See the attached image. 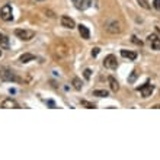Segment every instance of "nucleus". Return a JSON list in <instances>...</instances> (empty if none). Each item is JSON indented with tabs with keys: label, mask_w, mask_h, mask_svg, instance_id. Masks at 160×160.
Masks as SVG:
<instances>
[{
	"label": "nucleus",
	"mask_w": 160,
	"mask_h": 160,
	"mask_svg": "<svg viewBox=\"0 0 160 160\" xmlns=\"http://www.w3.org/2000/svg\"><path fill=\"white\" fill-rule=\"evenodd\" d=\"M0 106L4 108V109H19V108H21L19 103H18L15 99H12V98H6V99H3L2 103H0Z\"/></svg>",
	"instance_id": "3"
},
{
	"label": "nucleus",
	"mask_w": 160,
	"mask_h": 160,
	"mask_svg": "<svg viewBox=\"0 0 160 160\" xmlns=\"http://www.w3.org/2000/svg\"><path fill=\"white\" fill-rule=\"evenodd\" d=\"M61 25H63L64 28L73 29V28L76 26V23H74V21H73L72 18H68V16H61Z\"/></svg>",
	"instance_id": "9"
},
{
	"label": "nucleus",
	"mask_w": 160,
	"mask_h": 160,
	"mask_svg": "<svg viewBox=\"0 0 160 160\" xmlns=\"http://www.w3.org/2000/svg\"><path fill=\"white\" fill-rule=\"evenodd\" d=\"M72 83H73V88L76 89V90H80V89H82V80H80L79 77H73Z\"/></svg>",
	"instance_id": "17"
},
{
	"label": "nucleus",
	"mask_w": 160,
	"mask_h": 160,
	"mask_svg": "<svg viewBox=\"0 0 160 160\" xmlns=\"http://www.w3.org/2000/svg\"><path fill=\"white\" fill-rule=\"evenodd\" d=\"M34 60H35V55H34V54H29V52H26V54L21 55L19 61H21V63H29V61H34Z\"/></svg>",
	"instance_id": "14"
},
{
	"label": "nucleus",
	"mask_w": 160,
	"mask_h": 160,
	"mask_svg": "<svg viewBox=\"0 0 160 160\" xmlns=\"http://www.w3.org/2000/svg\"><path fill=\"white\" fill-rule=\"evenodd\" d=\"M147 41H148V44H150V47H152V50H156V51L160 50V38L159 37H156V35H148Z\"/></svg>",
	"instance_id": "7"
},
{
	"label": "nucleus",
	"mask_w": 160,
	"mask_h": 160,
	"mask_svg": "<svg viewBox=\"0 0 160 160\" xmlns=\"http://www.w3.org/2000/svg\"><path fill=\"white\" fill-rule=\"evenodd\" d=\"M15 35L18 38H21L22 41H29L35 37V32L29 29H15Z\"/></svg>",
	"instance_id": "2"
},
{
	"label": "nucleus",
	"mask_w": 160,
	"mask_h": 160,
	"mask_svg": "<svg viewBox=\"0 0 160 160\" xmlns=\"http://www.w3.org/2000/svg\"><path fill=\"white\" fill-rule=\"evenodd\" d=\"M0 48H3V50L9 48V38L4 35H0Z\"/></svg>",
	"instance_id": "15"
},
{
	"label": "nucleus",
	"mask_w": 160,
	"mask_h": 160,
	"mask_svg": "<svg viewBox=\"0 0 160 160\" xmlns=\"http://www.w3.org/2000/svg\"><path fill=\"white\" fill-rule=\"evenodd\" d=\"M153 84H150V83H146V84H143L141 88H138V90L141 92V95H143V98H148L150 95L153 93Z\"/></svg>",
	"instance_id": "8"
},
{
	"label": "nucleus",
	"mask_w": 160,
	"mask_h": 160,
	"mask_svg": "<svg viewBox=\"0 0 160 160\" xmlns=\"http://www.w3.org/2000/svg\"><path fill=\"white\" fill-rule=\"evenodd\" d=\"M84 79H90V76H92V70H90V68H86V70H84Z\"/></svg>",
	"instance_id": "19"
},
{
	"label": "nucleus",
	"mask_w": 160,
	"mask_h": 160,
	"mask_svg": "<svg viewBox=\"0 0 160 160\" xmlns=\"http://www.w3.org/2000/svg\"><path fill=\"white\" fill-rule=\"evenodd\" d=\"M99 51H101L99 48H93V50H92V55H93V57H96V55L99 54Z\"/></svg>",
	"instance_id": "24"
},
{
	"label": "nucleus",
	"mask_w": 160,
	"mask_h": 160,
	"mask_svg": "<svg viewBox=\"0 0 160 160\" xmlns=\"http://www.w3.org/2000/svg\"><path fill=\"white\" fill-rule=\"evenodd\" d=\"M106 31H108L109 34H112V35L119 34V32H121V25H119V22L112 21V22L109 23V25L106 26Z\"/></svg>",
	"instance_id": "6"
},
{
	"label": "nucleus",
	"mask_w": 160,
	"mask_h": 160,
	"mask_svg": "<svg viewBox=\"0 0 160 160\" xmlns=\"http://www.w3.org/2000/svg\"><path fill=\"white\" fill-rule=\"evenodd\" d=\"M131 39H132V42H134V44H137V45H143V42L140 41V39H137V37H135V35H132V37H131Z\"/></svg>",
	"instance_id": "20"
},
{
	"label": "nucleus",
	"mask_w": 160,
	"mask_h": 160,
	"mask_svg": "<svg viewBox=\"0 0 160 160\" xmlns=\"http://www.w3.org/2000/svg\"><path fill=\"white\" fill-rule=\"evenodd\" d=\"M138 3L141 4V6H143L144 9H148V8H150V6L147 4V2H146V0H138Z\"/></svg>",
	"instance_id": "22"
},
{
	"label": "nucleus",
	"mask_w": 160,
	"mask_h": 160,
	"mask_svg": "<svg viewBox=\"0 0 160 160\" xmlns=\"http://www.w3.org/2000/svg\"><path fill=\"white\" fill-rule=\"evenodd\" d=\"M93 96L106 98L108 96V90H105V89H96V90H93Z\"/></svg>",
	"instance_id": "16"
},
{
	"label": "nucleus",
	"mask_w": 160,
	"mask_h": 160,
	"mask_svg": "<svg viewBox=\"0 0 160 160\" xmlns=\"http://www.w3.org/2000/svg\"><path fill=\"white\" fill-rule=\"evenodd\" d=\"M153 6L160 12V0H153Z\"/></svg>",
	"instance_id": "21"
},
{
	"label": "nucleus",
	"mask_w": 160,
	"mask_h": 160,
	"mask_svg": "<svg viewBox=\"0 0 160 160\" xmlns=\"http://www.w3.org/2000/svg\"><path fill=\"white\" fill-rule=\"evenodd\" d=\"M0 18H2L4 22L12 21V6H10V4H4L3 8L0 9Z\"/></svg>",
	"instance_id": "4"
},
{
	"label": "nucleus",
	"mask_w": 160,
	"mask_h": 160,
	"mask_svg": "<svg viewBox=\"0 0 160 160\" xmlns=\"http://www.w3.org/2000/svg\"><path fill=\"white\" fill-rule=\"evenodd\" d=\"M73 2H74V6L77 9H80V10L88 9L90 6V3H92V0H73Z\"/></svg>",
	"instance_id": "10"
},
{
	"label": "nucleus",
	"mask_w": 160,
	"mask_h": 160,
	"mask_svg": "<svg viewBox=\"0 0 160 160\" xmlns=\"http://www.w3.org/2000/svg\"><path fill=\"white\" fill-rule=\"evenodd\" d=\"M0 79L3 80V82H16L18 77L16 74L8 67H2L0 68Z\"/></svg>",
	"instance_id": "1"
},
{
	"label": "nucleus",
	"mask_w": 160,
	"mask_h": 160,
	"mask_svg": "<svg viewBox=\"0 0 160 160\" xmlns=\"http://www.w3.org/2000/svg\"><path fill=\"white\" fill-rule=\"evenodd\" d=\"M80 105L82 106H84V108H89V109H93V108H95V105H93L92 102H89V101H80Z\"/></svg>",
	"instance_id": "18"
},
{
	"label": "nucleus",
	"mask_w": 160,
	"mask_h": 160,
	"mask_svg": "<svg viewBox=\"0 0 160 160\" xmlns=\"http://www.w3.org/2000/svg\"><path fill=\"white\" fill-rule=\"evenodd\" d=\"M0 57H2V51H0Z\"/></svg>",
	"instance_id": "25"
},
{
	"label": "nucleus",
	"mask_w": 160,
	"mask_h": 160,
	"mask_svg": "<svg viewBox=\"0 0 160 160\" xmlns=\"http://www.w3.org/2000/svg\"><path fill=\"white\" fill-rule=\"evenodd\" d=\"M135 77H137V73H135V72H132V74H131V77H130V79H128V82H130V83H132V82H134V80H135Z\"/></svg>",
	"instance_id": "23"
},
{
	"label": "nucleus",
	"mask_w": 160,
	"mask_h": 160,
	"mask_svg": "<svg viewBox=\"0 0 160 160\" xmlns=\"http://www.w3.org/2000/svg\"><path fill=\"white\" fill-rule=\"evenodd\" d=\"M103 66H105L106 68H117V57H115L114 54H109L106 55L105 60H103Z\"/></svg>",
	"instance_id": "5"
},
{
	"label": "nucleus",
	"mask_w": 160,
	"mask_h": 160,
	"mask_svg": "<svg viewBox=\"0 0 160 160\" xmlns=\"http://www.w3.org/2000/svg\"><path fill=\"white\" fill-rule=\"evenodd\" d=\"M79 32H80V35H82V38L83 39L90 38V32H89V29H88V26L86 25H79Z\"/></svg>",
	"instance_id": "11"
},
{
	"label": "nucleus",
	"mask_w": 160,
	"mask_h": 160,
	"mask_svg": "<svg viewBox=\"0 0 160 160\" xmlns=\"http://www.w3.org/2000/svg\"><path fill=\"white\" fill-rule=\"evenodd\" d=\"M121 55H122V57H124V58L132 60V61H134V60L137 58V52H134V51H127V50H121Z\"/></svg>",
	"instance_id": "12"
},
{
	"label": "nucleus",
	"mask_w": 160,
	"mask_h": 160,
	"mask_svg": "<svg viewBox=\"0 0 160 160\" xmlns=\"http://www.w3.org/2000/svg\"><path fill=\"white\" fill-rule=\"evenodd\" d=\"M108 82H109V86H111V90H114V92H118L119 90V83L115 80V77L109 76L108 77Z\"/></svg>",
	"instance_id": "13"
}]
</instances>
